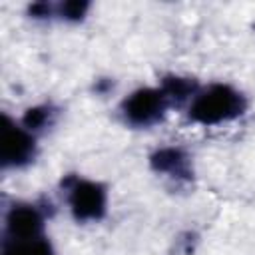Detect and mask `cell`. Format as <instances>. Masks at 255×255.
I'll return each instance as SVG.
<instances>
[{"label":"cell","mask_w":255,"mask_h":255,"mask_svg":"<svg viewBox=\"0 0 255 255\" xmlns=\"http://www.w3.org/2000/svg\"><path fill=\"white\" fill-rule=\"evenodd\" d=\"M243 108L245 102L239 92H235L229 86L215 84L193 100V104L189 106V118L199 124L211 126L237 118L243 112Z\"/></svg>","instance_id":"cell-1"},{"label":"cell","mask_w":255,"mask_h":255,"mask_svg":"<svg viewBox=\"0 0 255 255\" xmlns=\"http://www.w3.org/2000/svg\"><path fill=\"white\" fill-rule=\"evenodd\" d=\"M70 207L76 219L90 221L100 219L106 211V191L100 183L74 179L70 185Z\"/></svg>","instance_id":"cell-2"},{"label":"cell","mask_w":255,"mask_h":255,"mask_svg":"<svg viewBox=\"0 0 255 255\" xmlns=\"http://www.w3.org/2000/svg\"><path fill=\"white\" fill-rule=\"evenodd\" d=\"M165 98L167 96L163 94V90H151V88L137 90L124 102V114L128 122L135 126L153 124L155 120L161 118L165 110Z\"/></svg>","instance_id":"cell-3"},{"label":"cell","mask_w":255,"mask_h":255,"mask_svg":"<svg viewBox=\"0 0 255 255\" xmlns=\"http://www.w3.org/2000/svg\"><path fill=\"white\" fill-rule=\"evenodd\" d=\"M34 155V137L24 129L4 118L0 157L4 165H22Z\"/></svg>","instance_id":"cell-4"},{"label":"cell","mask_w":255,"mask_h":255,"mask_svg":"<svg viewBox=\"0 0 255 255\" xmlns=\"http://www.w3.org/2000/svg\"><path fill=\"white\" fill-rule=\"evenodd\" d=\"M42 217L32 205H16L8 213V231L12 239H34L40 237Z\"/></svg>","instance_id":"cell-5"},{"label":"cell","mask_w":255,"mask_h":255,"mask_svg":"<svg viewBox=\"0 0 255 255\" xmlns=\"http://www.w3.org/2000/svg\"><path fill=\"white\" fill-rule=\"evenodd\" d=\"M151 165L157 171H167V173H177V175L187 173L185 155L179 149H175V147H165V149L157 151L151 157Z\"/></svg>","instance_id":"cell-6"},{"label":"cell","mask_w":255,"mask_h":255,"mask_svg":"<svg viewBox=\"0 0 255 255\" xmlns=\"http://www.w3.org/2000/svg\"><path fill=\"white\" fill-rule=\"evenodd\" d=\"M4 255H54V253L44 239L34 237V239H10Z\"/></svg>","instance_id":"cell-7"},{"label":"cell","mask_w":255,"mask_h":255,"mask_svg":"<svg viewBox=\"0 0 255 255\" xmlns=\"http://www.w3.org/2000/svg\"><path fill=\"white\" fill-rule=\"evenodd\" d=\"M189 90H193V84H189L187 80L181 78H171L165 82V96H173V98H185L189 94Z\"/></svg>","instance_id":"cell-8"},{"label":"cell","mask_w":255,"mask_h":255,"mask_svg":"<svg viewBox=\"0 0 255 255\" xmlns=\"http://www.w3.org/2000/svg\"><path fill=\"white\" fill-rule=\"evenodd\" d=\"M48 110L46 108H34V110H30L28 114H26V118H24V126L26 128H40V126H44V122L48 120Z\"/></svg>","instance_id":"cell-9"},{"label":"cell","mask_w":255,"mask_h":255,"mask_svg":"<svg viewBox=\"0 0 255 255\" xmlns=\"http://www.w3.org/2000/svg\"><path fill=\"white\" fill-rule=\"evenodd\" d=\"M86 8H88V4H84V2H68V4L62 6V12L68 18H82Z\"/></svg>","instance_id":"cell-10"}]
</instances>
